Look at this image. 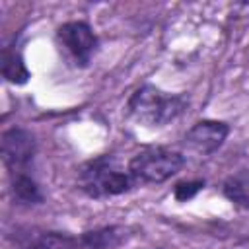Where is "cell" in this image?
Segmentation results:
<instances>
[{"mask_svg":"<svg viewBox=\"0 0 249 249\" xmlns=\"http://www.w3.org/2000/svg\"><path fill=\"white\" fill-rule=\"evenodd\" d=\"M126 109L138 124L163 126L183 115V111L187 109V99L177 93L161 91L152 84H144L132 91Z\"/></svg>","mask_w":249,"mask_h":249,"instance_id":"cell-1","label":"cell"},{"mask_svg":"<svg viewBox=\"0 0 249 249\" xmlns=\"http://www.w3.org/2000/svg\"><path fill=\"white\" fill-rule=\"evenodd\" d=\"M136 181L128 169H123L111 156H101L88 161L80 171V187L91 198H107L128 193Z\"/></svg>","mask_w":249,"mask_h":249,"instance_id":"cell-2","label":"cell"},{"mask_svg":"<svg viewBox=\"0 0 249 249\" xmlns=\"http://www.w3.org/2000/svg\"><path fill=\"white\" fill-rule=\"evenodd\" d=\"M185 165V156L171 148H148L136 154L128 171L136 183H163L177 175Z\"/></svg>","mask_w":249,"mask_h":249,"instance_id":"cell-3","label":"cell"},{"mask_svg":"<svg viewBox=\"0 0 249 249\" xmlns=\"http://www.w3.org/2000/svg\"><path fill=\"white\" fill-rule=\"evenodd\" d=\"M35 150H37L35 136L29 130L21 126L4 130L0 140V152H2V161L8 167L10 175L27 173L29 165L33 163Z\"/></svg>","mask_w":249,"mask_h":249,"instance_id":"cell-4","label":"cell"},{"mask_svg":"<svg viewBox=\"0 0 249 249\" xmlns=\"http://www.w3.org/2000/svg\"><path fill=\"white\" fill-rule=\"evenodd\" d=\"M56 35L76 66H88L97 53L99 39L86 21H66L56 29Z\"/></svg>","mask_w":249,"mask_h":249,"instance_id":"cell-5","label":"cell"},{"mask_svg":"<svg viewBox=\"0 0 249 249\" xmlns=\"http://www.w3.org/2000/svg\"><path fill=\"white\" fill-rule=\"evenodd\" d=\"M230 134V124L224 121H214V119H204L195 123L187 134H185V144L195 150L196 154L208 156L214 154L216 150L222 148Z\"/></svg>","mask_w":249,"mask_h":249,"instance_id":"cell-6","label":"cell"},{"mask_svg":"<svg viewBox=\"0 0 249 249\" xmlns=\"http://www.w3.org/2000/svg\"><path fill=\"white\" fill-rule=\"evenodd\" d=\"M2 76L6 82L16 84V86H23L31 78V72H29L21 53H18L16 49L2 51Z\"/></svg>","mask_w":249,"mask_h":249,"instance_id":"cell-7","label":"cell"},{"mask_svg":"<svg viewBox=\"0 0 249 249\" xmlns=\"http://www.w3.org/2000/svg\"><path fill=\"white\" fill-rule=\"evenodd\" d=\"M224 196L239 208H249V169H241L224 181Z\"/></svg>","mask_w":249,"mask_h":249,"instance_id":"cell-8","label":"cell"},{"mask_svg":"<svg viewBox=\"0 0 249 249\" xmlns=\"http://www.w3.org/2000/svg\"><path fill=\"white\" fill-rule=\"evenodd\" d=\"M76 245H80V241L68 233L43 231L33 237H27L21 243V249H74Z\"/></svg>","mask_w":249,"mask_h":249,"instance_id":"cell-9","label":"cell"},{"mask_svg":"<svg viewBox=\"0 0 249 249\" xmlns=\"http://www.w3.org/2000/svg\"><path fill=\"white\" fill-rule=\"evenodd\" d=\"M12 193H14V198L21 204H41L43 202L41 187L29 173L12 175Z\"/></svg>","mask_w":249,"mask_h":249,"instance_id":"cell-10","label":"cell"},{"mask_svg":"<svg viewBox=\"0 0 249 249\" xmlns=\"http://www.w3.org/2000/svg\"><path fill=\"white\" fill-rule=\"evenodd\" d=\"M78 241L82 249H109L117 243V233L115 228H105V230L88 231Z\"/></svg>","mask_w":249,"mask_h":249,"instance_id":"cell-11","label":"cell"},{"mask_svg":"<svg viewBox=\"0 0 249 249\" xmlns=\"http://www.w3.org/2000/svg\"><path fill=\"white\" fill-rule=\"evenodd\" d=\"M204 189V181L202 179H193V181H181L173 187V196L179 202H187L191 198H195L200 191Z\"/></svg>","mask_w":249,"mask_h":249,"instance_id":"cell-12","label":"cell"},{"mask_svg":"<svg viewBox=\"0 0 249 249\" xmlns=\"http://www.w3.org/2000/svg\"><path fill=\"white\" fill-rule=\"evenodd\" d=\"M231 249H249V243H243V245H235V247H231Z\"/></svg>","mask_w":249,"mask_h":249,"instance_id":"cell-13","label":"cell"}]
</instances>
